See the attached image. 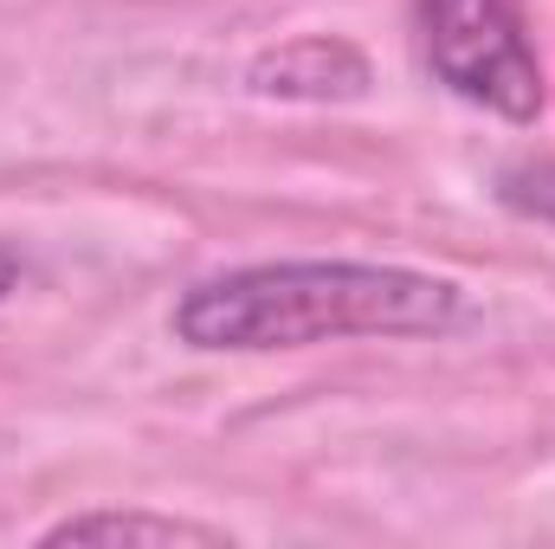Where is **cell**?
I'll return each mask as SVG.
<instances>
[{"mask_svg": "<svg viewBox=\"0 0 555 549\" xmlns=\"http://www.w3.org/2000/svg\"><path fill=\"white\" fill-rule=\"evenodd\" d=\"M465 310L459 284L382 259H272L188 284L168 330L207 356H266L343 336H439Z\"/></svg>", "mask_w": 555, "mask_h": 549, "instance_id": "cell-1", "label": "cell"}, {"mask_svg": "<svg viewBox=\"0 0 555 549\" xmlns=\"http://www.w3.org/2000/svg\"><path fill=\"white\" fill-rule=\"evenodd\" d=\"M414 26L426 72L452 98L511 124H530L543 111V65L517 0H420Z\"/></svg>", "mask_w": 555, "mask_h": 549, "instance_id": "cell-2", "label": "cell"}, {"mask_svg": "<svg viewBox=\"0 0 555 549\" xmlns=\"http://www.w3.org/2000/svg\"><path fill=\"white\" fill-rule=\"evenodd\" d=\"M39 544H227V531L194 518H162V511H78V518H59Z\"/></svg>", "mask_w": 555, "mask_h": 549, "instance_id": "cell-3", "label": "cell"}, {"mask_svg": "<svg viewBox=\"0 0 555 549\" xmlns=\"http://www.w3.org/2000/svg\"><path fill=\"white\" fill-rule=\"evenodd\" d=\"M20 278H26V266H20V253L13 246H0V304L20 291Z\"/></svg>", "mask_w": 555, "mask_h": 549, "instance_id": "cell-4", "label": "cell"}]
</instances>
